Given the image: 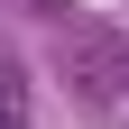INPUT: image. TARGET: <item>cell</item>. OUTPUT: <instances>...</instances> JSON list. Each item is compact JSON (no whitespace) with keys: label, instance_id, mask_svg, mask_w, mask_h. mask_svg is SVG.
I'll use <instances>...</instances> for the list:
<instances>
[{"label":"cell","instance_id":"6da1fadb","mask_svg":"<svg viewBox=\"0 0 129 129\" xmlns=\"http://www.w3.org/2000/svg\"><path fill=\"white\" fill-rule=\"evenodd\" d=\"M64 92L83 111H120L129 102V37L102 19H64Z\"/></svg>","mask_w":129,"mask_h":129},{"label":"cell","instance_id":"7a4b0ae2","mask_svg":"<svg viewBox=\"0 0 129 129\" xmlns=\"http://www.w3.org/2000/svg\"><path fill=\"white\" fill-rule=\"evenodd\" d=\"M28 111H37V92H28V64L0 55V129H28Z\"/></svg>","mask_w":129,"mask_h":129},{"label":"cell","instance_id":"3957f363","mask_svg":"<svg viewBox=\"0 0 129 129\" xmlns=\"http://www.w3.org/2000/svg\"><path fill=\"white\" fill-rule=\"evenodd\" d=\"M19 9H28V19H55V28L74 19V9H64V0H19Z\"/></svg>","mask_w":129,"mask_h":129}]
</instances>
